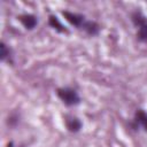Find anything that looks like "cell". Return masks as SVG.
Wrapping results in <instances>:
<instances>
[{
    "label": "cell",
    "mask_w": 147,
    "mask_h": 147,
    "mask_svg": "<svg viewBox=\"0 0 147 147\" xmlns=\"http://www.w3.org/2000/svg\"><path fill=\"white\" fill-rule=\"evenodd\" d=\"M57 95L67 106H74L79 103V96L77 92L72 88H60L57 90Z\"/></svg>",
    "instance_id": "obj_1"
},
{
    "label": "cell",
    "mask_w": 147,
    "mask_h": 147,
    "mask_svg": "<svg viewBox=\"0 0 147 147\" xmlns=\"http://www.w3.org/2000/svg\"><path fill=\"white\" fill-rule=\"evenodd\" d=\"M132 18L134 24L138 26V38L141 41L147 42V20L140 13H134Z\"/></svg>",
    "instance_id": "obj_2"
},
{
    "label": "cell",
    "mask_w": 147,
    "mask_h": 147,
    "mask_svg": "<svg viewBox=\"0 0 147 147\" xmlns=\"http://www.w3.org/2000/svg\"><path fill=\"white\" fill-rule=\"evenodd\" d=\"M63 16L67 18L68 22H70L72 25L75 26H78V28H82L84 29L85 25H86V21L84 20V16L79 15V14H74V13H70V11H63Z\"/></svg>",
    "instance_id": "obj_3"
},
{
    "label": "cell",
    "mask_w": 147,
    "mask_h": 147,
    "mask_svg": "<svg viewBox=\"0 0 147 147\" xmlns=\"http://www.w3.org/2000/svg\"><path fill=\"white\" fill-rule=\"evenodd\" d=\"M20 21L26 29H33L37 24V20L33 15H22L20 16Z\"/></svg>",
    "instance_id": "obj_4"
},
{
    "label": "cell",
    "mask_w": 147,
    "mask_h": 147,
    "mask_svg": "<svg viewBox=\"0 0 147 147\" xmlns=\"http://www.w3.org/2000/svg\"><path fill=\"white\" fill-rule=\"evenodd\" d=\"M136 121H137V123L141 124V125L145 127V130L147 131V114H146L145 111L139 110V111L136 114Z\"/></svg>",
    "instance_id": "obj_5"
},
{
    "label": "cell",
    "mask_w": 147,
    "mask_h": 147,
    "mask_svg": "<svg viewBox=\"0 0 147 147\" xmlns=\"http://www.w3.org/2000/svg\"><path fill=\"white\" fill-rule=\"evenodd\" d=\"M80 125H82L80 122L75 117H72L70 119H67V126L70 131H78L80 129Z\"/></svg>",
    "instance_id": "obj_6"
},
{
    "label": "cell",
    "mask_w": 147,
    "mask_h": 147,
    "mask_svg": "<svg viewBox=\"0 0 147 147\" xmlns=\"http://www.w3.org/2000/svg\"><path fill=\"white\" fill-rule=\"evenodd\" d=\"M49 24L54 28V29H56V30H59V31H61V32H63V31H65V29L63 28V25L59 22V20L56 18V17H54V16H51L49 17Z\"/></svg>",
    "instance_id": "obj_7"
},
{
    "label": "cell",
    "mask_w": 147,
    "mask_h": 147,
    "mask_svg": "<svg viewBox=\"0 0 147 147\" xmlns=\"http://www.w3.org/2000/svg\"><path fill=\"white\" fill-rule=\"evenodd\" d=\"M8 54V51H7V47L5 44H1V60H5L6 56Z\"/></svg>",
    "instance_id": "obj_8"
}]
</instances>
